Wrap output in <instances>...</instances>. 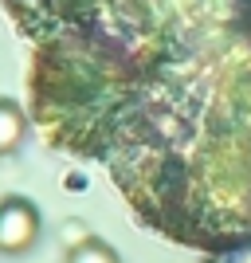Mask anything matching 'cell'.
<instances>
[{"instance_id": "cell-1", "label": "cell", "mask_w": 251, "mask_h": 263, "mask_svg": "<svg viewBox=\"0 0 251 263\" xmlns=\"http://www.w3.org/2000/svg\"><path fill=\"white\" fill-rule=\"evenodd\" d=\"M47 145L94 161L157 236L251 243V0H0Z\"/></svg>"}, {"instance_id": "cell-2", "label": "cell", "mask_w": 251, "mask_h": 263, "mask_svg": "<svg viewBox=\"0 0 251 263\" xmlns=\"http://www.w3.org/2000/svg\"><path fill=\"white\" fill-rule=\"evenodd\" d=\"M40 240V212L28 197H0V255H24Z\"/></svg>"}, {"instance_id": "cell-3", "label": "cell", "mask_w": 251, "mask_h": 263, "mask_svg": "<svg viewBox=\"0 0 251 263\" xmlns=\"http://www.w3.org/2000/svg\"><path fill=\"white\" fill-rule=\"evenodd\" d=\"M24 138H28V114H24V106L12 99H0V157L16 154Z\"/></svg>"}, {"instance_id": "cell-4", "label": "cell", "mask_w": 251, "mask_h": 263, "mask_svg": "<svg viewBox=\"0 0 251 263\" xmlns=\"http://www.w3.org/2000/svg\"><path fill=\"white\" fill-rule=\"evenodd\" d=\"M67 263H118V255L110 252L102 240H83L75 252L67 255Z\"/></svg>"}]
</instances>
